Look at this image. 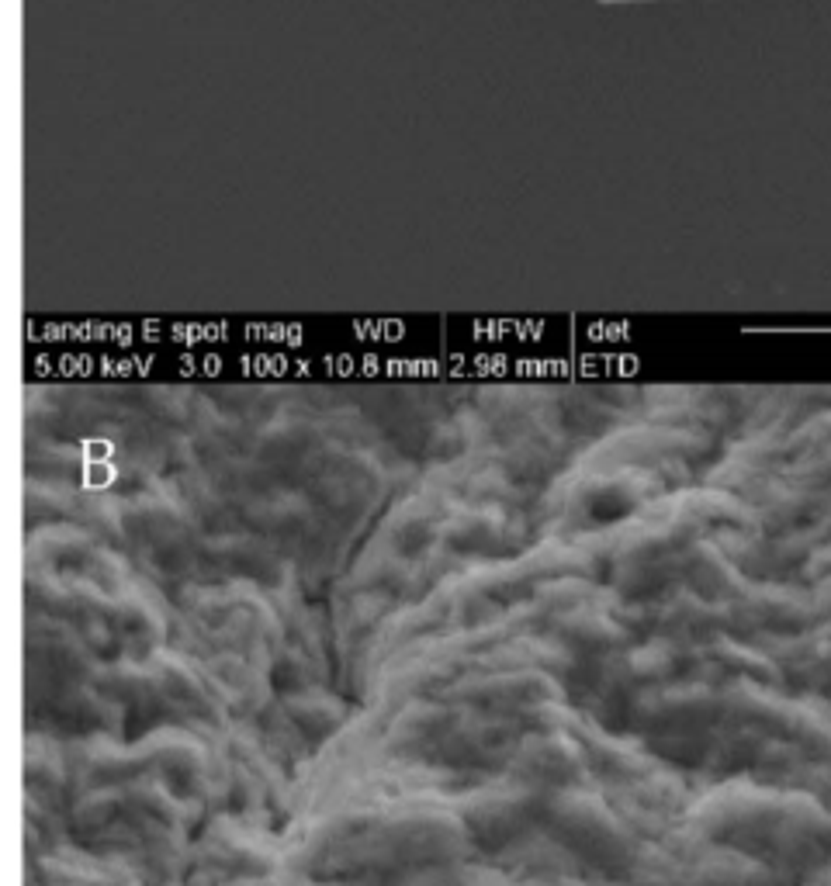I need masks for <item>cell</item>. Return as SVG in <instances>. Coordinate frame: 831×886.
I'll return each instance as SVG.
<instances>
[{"mask_svg":"<svg viewBox=\"0 0 831 886\" xmlns=\"http://www.w3.org/2000/svg\"><path fill=\"white\" fill-rule=\"evenodd\" d=\"M613 4H627V0H613Z\"/></svg>","mask_w":831,"mask_h":886,"instance_id":"obj_1","label":"cell"}]
</instances>
